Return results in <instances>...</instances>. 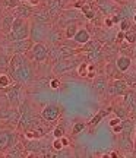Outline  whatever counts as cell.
<instances>
[{"instance_id": "1", "label": "cell", "mask_w": 136, "mask_h": 158, "mask_svg": "<svg viewBox=\"0 0 136 158\" xmlns=\"http://www.w3.org/2000/svg\"><path fill=\"white\" fill-rule=\"evenodd\" d=\"M31 34V22L29 19H23V18H15V22L12 27V31L7 34L9 41H18V40H25L29 38Z\"/></svg>"}, {"instance_id": "2", "label": "cell", "mask_w": 136, "mask_h": 158, "mask_svg": "<svg viewBox=\"0 0 136 158\" xmlns=\"http://www.w3.org/2000/svg\"><path fill=\"white\" fill-rule=\"evenodd\" d=\"M51 23H41V22H31V34L29 38L32 40L34 43H44L47 41L48 35L51 32Z\"/></svg>"}, {"instance_id": "3", "label": "cell", "mask_w": 136, "mask_h": 158, "mask_svg": "<svg viewBox=\"0 0 136 158\" xmlns=\"http://www.w3.org/2000/svg\"><path fill=\"white\" fill-rule=\"evenodd\" d=\"M16 143H18V136L15 132L7 129H0V154H6Z\"/></svg>"}, {"instance_id": "4", "label": "cell", "mask_w": 136, "mask_h": 158, "mask_svg": "<svg viewBox=\"0 0 136 158\" xmlns=\"http://www.w3.org/2000/svg\"><path fill=\"white\" fill-rule=\"evenodd\" d=\"M10 75H12V78H13V81L18 82V84H28V82L32 81V69H31V66L28 64V62L22 63V64H21L16 70H13Z\"/></svg>"}, {"instance_id": "5", "label": "cell", "mask_w": 136, "mask_h": 158, "mask_svg": "<svg viewBox=\"0 0 136 158\" xmlns=\"http://www.w3.org/2000/svg\"><path fill=\"white\" fill-rule=\"evenodd\" d=\"M6 98H7L9 107H18V106H21V102H22V88H21V84L16 82V85L9 86L7 91H6Z\"/></svg>"}, {"instance_id": "6", "label": "cell", "mask_w": 136, "mask_h": 158, "mask_svg": "<svg viewBox=\"0 0 136 158\" xmlns=\"http://www.w3.org/2000/svg\"><path fill=\"white\" fill-rule=\"evenodd\" d=\"M29 54L34 62L43 63L48 59V48L44 45V43H34L32 48L29 50Z\"/></svg>"}, {"instance_id": "7", "label": "cell", "mask_w": 136, "mask_h": 158, "mask_svg": "<svg viewBox=\"0 0 136 158\" xmlns=\"http://www.w3.org/2000/svg\"><path fill=\"white\" fill-rule=\"evenodd\" d=\"M62 116V108L56 106V104H48V106H45L43 110H41V117L44 122H56L59 120V117Z\"/></svg>"}, {"instance_id": "8", "label": "cell", "mask_w": 136, "mask_h": 158, "mask_svg": "<svg viewBox=\"0 0 136 158\" xmlns=\"http://www.w3.org/2000/svg\"><path fill=\"white\" fill-rule=\"evenodd\" d=\"M129 91V84H127V81L122 78H117L114 79L111 85H108V92L111 94V95H125L126 92Z\"/></svg>"}, {"instance_id": "9", "label": "cell", "mask_w": 136, "mask_h": 158, "mask_svg": "<svg viewBox=\"0 0 136 158\" xmlns=\"http://www.w3.org/2000/svg\"><path fill=\"white\" fill-rule=\"evenodd\" d=\"M32 45H34V41H32L31 38L12 41L10 51H12V53H21V54H27V53H29V50L32 48Z\"/></svg>"}, {"instance_id": "10", "label": "cell", "mask_w": 136, "mask_h": 158, "mask_svg": "<svg viewBox=\"0 0 136 158\" xmlns=\"http://www.w3.org/2000/svg\"><path fill=\"white\" fill-rule=\"evenodd\" d=\"M75 66H79V64H78V60H73V59H70V57H64V59H62V60H59V62L54 63L53 72H54V73H63V72H66L69 69H73Z\"/></svg>"}, {"instance_id": "11", "label": "cell", "mask_w": 136, "mask_h": 158, "mask_svg": "<svg viewBox=\"0 0 136 158\" xmlns=\"http://www.w3.org/2000/svg\"><path fill=\"white\" fill-rule=\"evenodd\" d=\"M97 6H98V9L104 13V15H107V16H113L116 12L119 10V3H116L113 0H98L97 2Z\"/></svg>"}, {"instance_id": "12", "label": "cell", "mask_w": 136, "mask_h": 158, "mask_svg": "<svg viewBox=\"0 0 136 158\" xmlns=\"http://www.w3.org/2000/svg\"><path fill=\"white\" fill-rule=\"evenodd\" d=\"M32 7H34V6H31L29 3L22 2V3H19V5L13 9V13H15V16L16 18L29 19V18L32 16V13H34V9H32Z\"/></svg>"}, {"instance_id": "13", "label": "cell", "mask_w": 136, "mask_h": 158, "mask_svg": "<svg viewBox=\"0 0 136 158\" xmlns=\"http://www.w3.org/2000/svg\"><path fill=\"white\" fill-rule=\"evenodd\" d=\"M32 21L35 22H41V23H51L53 18H51L50 12L47 7H38V9H34V13L31 16Z\"/></svg>"}, {"instance_id": "14", "label": "cell", "mask_w": 136, "mask_h": 158, "mask_svg": "<svg viewBox=\"0 0 136 158\" xmlns=\"http://www.w3.org/2000/svg\"><path fill=\"white\" fill-rule=\"evenodd\" d=\"M82 16L79 12L78 10H63L60 15H59V22L63 23L64 27L66 25H69V23H72V22H78V19Z\"/></svg>"}, {"instance_id": "15", "label": "cell", "mask_w": 136, "mask_h": 158, "mask_svg": "<svg viewBox=\"0 0 136 158\" xmlns=\"http://www.w3.org/2000/svg\"><path fill=\"white\" fill-rule=\"evenodd\" d=\"M114 66L117 68L119 72L122 73H126L132 66V59L130 56H127V54H120L117 59H116V63H114Z\"/></svg>"}, {"instance_id": "16", "label": "cell", "mask_w": 136, "mask_h": 158, "mask_svg": "<svg viewBox=\"0 0 136 158\" xmlns=\"http://www.w3.org/2000/svg\"><path fill=\"white\" fill-rule=\"evenodd\" d=\"M15 13H6L5 16L2 18V22H0V28H2V32L5 35H7L12 31V27H13V22H15Z\"/></svg>"}, {"instance_id": "17", "label": "cell", "mask_w": 136, "mask_h": 158, "mask_svg": "<svg viewBox=\"0 0 136 158\" xmlns=\"http://www.w3.org/2000/svg\"><path fill=\"white\" fill-rule=\"evenodd\" d=\"M27 60H25V54H21V53H13L12 54V57L9 59V64H7V70L9 72H13V70H16L22 63H25Z\"/></svg>"}, {"instance_id": "18", "label": "cell", "mask_w": 136, "mask_h": 158, "mask_svg": "<svg viewBox=\"0 0 136 158\" xmlns=\"http://www.w3.org/2000/svg\"><path fill=\"white\" fill-rule=\"evenodd\" d=\"M120 139H119V147L120 149H123L125 152H130L135 149V141H133V138L132 136H127V135H123V133H120Z\"/></svg>"}, {"instance_id": "19", "label": "cell", "mask_w": 136, "mask_h": 158, "mask_svg": "<svg viewBox=\"0 0 136 158\" xmlns=\"http://www.w3.org/2000/svg\"><path fill=\"white\" fill-rule=\"evenodd\" d=\"M62 7H63L62 0H48V3H47V9H48L53 19H57V16L62 13Z\"/></svg>"}, {"instance_id": "20", "label": "cell", "mask_w": 136, "mask_h": 158, "mask_svg": "<svg viewBox=\"0 0 136 158\" xmlns=\"http://www.w3.org/2000/svg\"><path fill=\"white\" fill-rule=\"evenodd\" d=\"M94 91H95L97 94H100V95H102V94H105L108 91V82H107V78L105 76H97L95 81H94Z\"/></svg>"}, {"instance_id": "21", "label": "cell", "mask_w": 136, "mask_h": 158, "mask_svg": "<svg viewBox=\"0 0 136 158\" xmlns=\"http://www.w3.org/2000/svg\"><path fill=\"white\" fill-rule=\"evenodd\" d=\"M89 40H91V34H89V31L85 28H79L78 29V32H76V35L73 37V43H76L78 45H85L86 43H89Z\"/></svg>"}, {"instance_id": "22", "label": "cell", "mask_w": 136, "mask_h": 158, "mask_svg": "<svg viewBox=\"0 0 136 158\" xmlns=\"http://www.w3.org/2000/svg\"><path fill=\"white\" fill-rule=\"evenodd\" d=\"M59 47H60V50H62L64 57H72L78 53V48H76L78 45L76 44L70 45V44H68V43H59Z\"/></svg>"}, {"instance_id": "23", "label": "cell", "mask_w": 136, "mask_h": 158, "mask_svg": "<svg viewBox=\"0 0 136 158\" xmlns=\"http://www.w3.org/2000/svg\"><path fill=\"white\" fill-rule=\"evenodd\" d=\"M123 97H125V104L127 106V108L130 111H133L136 107V91L129 89Z\"/></svg>"}, {"instance_id": "24", "label": "cell", "mask_w": 136, "mask_h": 158, "mask_svg": "<svg viewBox=\"0 0 136 158\" xmlns=\"http://www.w3.org/2000/svg\"><path fill=\"white\" fill-rule=\"evenodd\" d=\"M78 23L76 22H72L69 23V25H66L64 27V29H63V35H64V38L66 40H73V37L76 35V32H78Z\"/></svg>"}, {"instance_id": "25", "label": "cell", "mask_w": 136, "mask_h": 158, "mask_svg": "<svg viewBox=\"0 0 136 158\" xmlns=\"http://www.w3.org/2000/svg\"><path fill=\"white\" fill-rule=\"evenodd\" d=\"M48 57H51L54 62H59V60L64 59V56H63V53H62V50H60L59 44H57V45H53L51 48H48Z\"/></svg>"}, {"instance_id": "26", "label": "cell", "mask_w": 136, "mask_h": 158, "mask_svg": "<svg viewBox=\"0 0 136 158\" xmlns=\"http://www.w3.org/2000/svg\"><path fill=\"white\" fill-rule=\"evenodd\" d=\"M110 111H111V108H102V110H100V111H98V114H95L94 117L91 118L89 124H91V126H97V124L100 123V122H101L102 118L105 117Z\"/></svg>"}, {"instance_id": "27", "label": "cell", "mask_w": 136, "mask_h": 158, "mask_svg": "<svg viewBox=\"0 0 136 158\" xmlns=\"http://www.w3.org/2000/svg\"><path fill=\"white\" fill-rule=\"evenodd\" d=\"M113 110H114V114H116L117 117L123 118V120L127 117V111H129V108H127L126 104H123V106H116Z\"/></svg>"}, {"instance_id": "28", "label": "cell", "mask_w": 136, "mask_h": 158, "mask_svg": "<svg viewBox=\"0 0 136 158\" xmlns=\"http://www.w3.org/2000/svg\"><path fill=\"white\" fill-rule=\"evenodd\" d=\"M62 38H64V35L60 34V31H57V29H51L50 35H48V41H50L51 44H57V43H60Z\"/></svg>"}, {"instance_id": "29", "label": "cell", "mask_w": 136, "mask_h": 158, "mask_svg": "<svg viewBox=\"0 0 136 158\" xmlns=\"http://www.w3.org/2000/svg\"><path fill=\"white\" fill-rule=\"evenodd\" d=\"M9 86H12L10 76L6 73H2L0 75V89H7Z\"/></svg>"}, {"instance_id": "30", "label": "cell", "mask_w": 136, "mask_h": 158, "mask_svg": "<svg viewBox=\"0 0 136 158\" xmlns=\"http://www.w3.org/2000/svg\"><path fill=\"white\" fill-rule=\"evenodd\" d=\"M125 43H127V44H136V31H132V29H129V31H126L125 32Z\"/></svg>"}, {"instance_id": "31", "label": "cell", "mask_w": 136, "mask_h": 158, "mask_svg": "<svg viewBox=\"0 0 136 158\" xmlns=\"http://www.w3.org/2000/svg\"><path fill=\"white\" fill-rule=\"evenodd\" d=\"M80 9H82V15H85V18H88V19H94V18H95V13H94V10H92L91 5L85 3Z\"/></svg>"}, {"instance_id": "32", "label": "cell", "mask_w": 136, "mask_h": 158, "mask_svg": "<svg viewBox=\"0 0 136 158\" xmlns=\"http://www.w3.org/2000/svg\"><path fill=\"white\" fill-rule=\"evenodd\" d=\"M88 72H89V64L88 63H80L78 66V73L82 78H88Z\"/></svg>"}, {"instance_id": "33", "label": "cell", "mask_w": 136, "mask_h": 158, "mask_svg": "<svg viewBox=\"0 0 136 158\" xmlns=\"http://www.w3.org/2000/svg\"><path fill=\"white\" fill-rule=\"evenodd\" d=\"M64 145H63V142L60 138H54V141L51 142V149L54 151V152H59V151H62Z\"/></svg>"}, {"instance_id": "34", "label": "cell", "mask_w": 136, "mask_h": 158, "mask_svg": "<svg viewBox=\"0 0 136 158\" xmlns=\"http://www.w3.org/2000/svg\"><path fill=\"white\" fill-rule=\"evenodd\" d=\"M132 27V22H130V18H126V19H123V21H120L119 22V28L120 31H123V32H126V31H129Z\"/></svg>"}, {"instance_id": "35", "label": "cell", "mask_w": 136, "mask_h": 158, "mask_svg": "<svg viewBox=\"0 0 136 158\" xmlns=\"http://www.w3.org/2000/svg\"><path fill=\"white\" fill-rule=\"evenodd\" d=\"M51 135L54 136V138H62V136H64V126H63V124H57V126H54V129H53V132H51Z\"/></svg>"}, {"instance_id": "36", "label": "cell", "mask_w": 136, "mask_h": 158, "mask_svg": "<svg viewBox=\"0 0 136 158\" xmlns=\"http://www.w3.org/2000/svg\"><path fill=\"white\" fill-rule=\"evenodd\" d=\"M85 127H86V123H84V122H78V123H75L73 129H72V133H73V135H78V133H80Z\"/></svg>"}, {"instance_id": "37", "label": "cell", "mask_w": 136, "mask_h": 158, "mask_svg": "<svg viewBox=\"0 0 136 158\" xmlns=\"http://www.w3.org/2000/svg\"><path fill=\"white\" fill-rule=\"evenodd\" d=\"M50 88L51 89H59V86H60V79H57V78H54V79H51L50 81Z\"/></svg>"}, {"instance_id": "38", "label": "cell", "mask_w": 136, "mask_h": 158, "mask_svg": "<svg viewBox=\"0 0 136 158\" xmlns=\"http://www.w3.org/2000/svg\"><path fill=\"white\" fill-rule=\"evenodd\" d=\"M122 122H123V118H120V117H117V116H116L114 118H111V120H110V127H114V126L120 124Z\"/></svg>"}, {"instance_id": "39", "label": "cell", "mask_w": 136, "mask_h": 158, "mask_svg": "<svg viewBox=\"0 0 136 158\" xmlns=\"http://www.w3.org/2000/svg\"><path fill=\"white\" fill-rule=\"evenodd\" d=\"M111 129H113L114 133H122V132H123V122H122L120 124H117V126H114V127H111Z\"/></svg>"}, {"instance_id": "40", "label": "cell", "mask_w": 136, "mask_h": 158, "mask_svg": "<svg viewBox=\"0 0 136 158\" xmlns=\"http://www.w3.org/2000/svg\"><path fill=\"white\" fill-rule=\"evenodd\" d=\"M116 41H117V43H123V41H125V32H123V31H120L119 34H117Z\"/></svg>"}, {"instance_id": "41", "label": "cell", "mask_w": 136, "mask_h": 158, "mask_svg": "<svg viewBox=\"0 0 136 158\" xmlns=\"http://www.w3.org/2000/svg\"><path fill=\"white\" fill-rule=\"evenodd\" d=\"M105 25H107L108 28H111L114 25V21H113V18H105Z\"/></svg>"}, {"instance_id": "42", "label": "cell", "mask_w": 136, "mask_h": 158, "mask_svg": "<svg viewBox=\"0 0 136 158\" xmlns=\"http://www.w3.org/2000/svg\"><path fill=\"white\" fill-rule=\"evenodd\" d=\"M40 2H41V0H27V3H29V5L34 6V7L40 5Z\"/></svg>"}, {"instance_id": "43", "label": "cell", "mask_w": 136, "mask_h": 158, "mask_svg": "<svg viewBox=\"0 0 136 158\" xmlns=\"http://www.w3.org/2000/svg\"><path fill=\"white\" fill-rule=\"evenodd\" d=\"M60 139H62V142H63V145H64V148H66V147H69V139H68V138H66V136H62Z\"/></svg>"}, {"instance_id": "44", "label": "cell", "mask_w": 136, "mask_h": 158, "mask_svg": "<svg viewBox=\"0 0 136 158\" xmlns=\"http://www.w3.org/2000/svg\"><path fill=\"white\" fill-rule=\"evenodd\" d=\"M132 19H133V22L136 23V12H135V13H133V18H132Z\"/></svg>"}, {"instance_id": "45", "label": "cell", "mask_w": 136, "mask_h": 158, "mask_svg": "<svg viewBox=\"0 0 136 158\" xmlns=\"http://www.w3.org/2000/svg\"><path fill=\"white\" fill-rule=\"evenodd\" d=\"M125 2H127V0H119V3H125Z\"/></svg>"}, {"instance_id": "46", "label": "cell", "mask_w": 136, "mask_h": 158, "mask_svg": "<svg viewBox=\"0 0 136 158\" xmlns=\"http://www.w3.org/2000/svg\"><path fill=\"white\" fill-rule=\"evenodd\" d=\"M19 2H21V3H22V2H27V0H19Z\"/></svg>"}, {"instance_id": "47", "label": "cell", "mask_w": 136, "mask_h": 158, "mask_svg": "<svg viewBox=\"0 0 136 158\" xmlns=\"http://www.w3.org/2000/svg\"><path fill=\"white\" fill-rule=\"evenodd\" d=\"M135 59H136V48H135Z\"/></svg>"}, {"instance_id": "48", "label": "cell", "mask_w": 136, "mask_h": 158, "mask_svg": "<svg viewBox=\"0 0 136 158\" xmlns=\"http://www.w3.org/2000/svg\"><path fill=\"white\" fill-rule=\"evenodd\" d=\"M135 7H136V2H135Z\"/></svg>"}, {"instance_id": "49", "label": "cell", "mask_w": 136, "mask_h": 158, "mask_svg": "<svg viewBox=\"0 0 136 158\" xmlns=\"http://www.w3.org/2000/svg\"><path fill=\"white\" fill-rule=\"evenodd\" d=\"M135 149H136V143H135Z\"/></svg>"}]
</instances>
